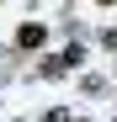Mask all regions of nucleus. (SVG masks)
<instances>
[{"instance_id":"obj_1","label":"nucleus","mask_w":117,"mask_h":122,"mask_svg":"<svg viewBox=\"0 0 117 122\" xmlns=\"http://www.w3.org/2000/svg\"><path fill=\"white\" fill-rule=\"evenodd\" d=\"M43 37H48L43 21H21L16 27V48H43Z\"/></svg>"},{"instance_id":"obj_2","label":"nucleus","mask_w":117,"mask_h":122,"mask_svg":"<svg viewBox=\"0 0 117 122\" xmlns=\"http://www.w3.org/2000/svg\"><path fill=\"white\" fill-rule=\"evenodd\" d=\"M58 64H64V69H80V64H85V48H80V43H69L64 53H58Z\"/></svg>"},{"instance_id":"obj_4","label":"nucleus","mask_w":117,"mask_h":122,"mask_svg":"<svg viewBox=\"0 0 117 122\" xmlns=\"http://www.w3.org/2000/svg\"><path fill=\"white\" fill-rule=\"evenodd\" d=\"M69 122H80V117H69Z\"/></svg>"},{"instance_id":"obj_3","label":"nucleus","mask_w":117,"mask_h":122,"mask_svg":"<svg viewBox=\"0 0 117 122\" xmlns=\"http://www.w3.org/2000/svg\"><path fill=\"white\" fill-rule=\"evenodd\" d=\"M101 5H112V0H101Z\"/></svg>"}]
</instances>
